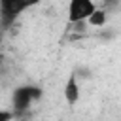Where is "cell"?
Listing matches in <instances>:
<instances>
[{
  "label": "cell",
  "mask_w": 121,
  "mask_h": 121,
  "mask_svg": "<svg viewBox=\"0 0 121 121\" xmlns=\"http://www.w3.org/2000/svg\"><path fill=\"white\" fill-rule=\"evenodd\" d=\"M72 26H74V32H85V26H89V23H87V21H83V23H74Z\"/></svg>",
  "instance_id": "7"
},
{
  "label": "cell",
  "mask_w": 121,
  "mask_h": 121,
  "mask_svg": "<svg viewBox=\"0 0 121 121\" xmlns=\"http://www.w3.org/2000/svg\"><path fill=\"white\" fill-rule=\"evenodd\" d=\"M30 8V2H19V0H0V23L4 28L11 26L15 19Z\"/></svg>",
  "instance_id": "3"
},
{
  "label": "cell",
  "mask_w": 121,
  "mask_h": 121,
  "mask_svg": "<svg viewBox=\"0 0 121 121\" xmlns=\"http://www.w3.org/2000/svg\"><path fill=\"white\" fill-rule=\"evenodd\" d=\"M106 21H108V13H106L104 9H100V8H98V9L89 17V21H87V23H89V26L100 28V26H104V25H106Z\"/></svg>",
  "instance_id": "5"
},
{
  "label": "cell",
  "mask_w": 121,
  "mask_h": 121,
  "mask_svg": "<svg viewBox=\"0 0 121 121\" xmlns=\"http://www.w3.org/2000/svg\"><path fill=\"white\" fill-rule=\"evenodd\" d=\"M11 119H15V112H9V110L0 112V121H11Z\"/></svg>",
  "instance_id": "6"
},
{
  "label": "cell",
  "mask_w": 121,
  "mask_h": 121,
  "mask_svg": "<svg viewBox=\"0 0 121 121\" xmlns=\"http://www.w3.org/2000/svg\"><path fill=\"white\" fill-rule=\"evenodd\" d=\"M42 96V89L36 87V85H23V87H17L15 93H13V112L15 115L23 113L28 110V106L38 100Z\"/></svg>",
  "instance_id": "1"
},
{
  "label": "cell",
  "mask_w": 121,
  "mask_h": 121,
  "mask_svg": "<svg viewBox=\"0 0 121 121\" xmlns=\"http://www.w3.org/2000/svg\"><path fill=\"white\" fill-rule=\"evenodd\" d=\"M79 96H81V91H79V81H78V74H70L68 79H66V85H64V98L70 106H76L79 102Z\"/></svg>",
  "instance_id": "4"
},
{
  "label": "cell",
  "mask_w": 121,
  "mask_h": 121,
  "mask_svg": "<svg viewBox=\"0 0 121 121\" xmlns=\"http://www.w3.org/2000/svg\"><path fill=\"white\" fill-rule=\"evenodd\" d=\"M98 9V6L93 0H70L68 4V23H83L89 21V17Z\"/></svg>",
  "instance_id": "2"
}]
</instances>
